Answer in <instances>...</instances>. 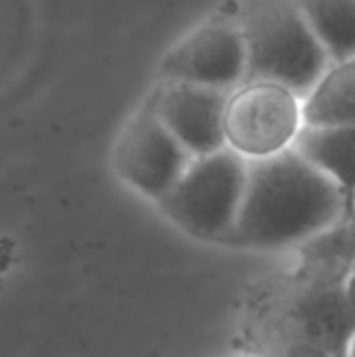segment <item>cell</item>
Masks as SVG:
<instances>
[{"mask_svg": "<svg viewBox=\"0 0 355 357\" xmlns=\"http://www.w3.org/2000/svg\"><path fill=\"white\" fill-rule=\"evenodd\" d=\"M352 222L341 188L295 149L249 163L236 226L224 247L285 251L316 245Z\"/></svg>", "mask_w": 355, "mask_h": 357, "instance_id": "cell-1", "label": "cell"}, {"mask_svg": "<svg viewBox=\"0 0 355 357\" xmlns=\"http://www.w3.org/2000/svg\"><path fill=\"white\" fill-rule=\"evenodd\" d=\"M247 52V82L280 84L301 98L331 67V56L295 0H230Z\"/></svg>", "mask_w": 355, "mask_h": 357, "instance_id": "cell-2", "label": "cell"}, {"mask_svg": "<svg viewBox=\"0 0 355 357\" xmlns=\"http://www.w3.org/2000/svg\"><path fill=\"white\" fill-rule=\"evenodd\" d=\"M249 178V161L228 146L195 157L172 190L157 203L161 215L182 234L224 245L236 226Z\"/></svg>", "mask_w": 355, "mask_h": 357, "instance_id": "cell-3", "label": "cell"}, {"mask_svg": "<svg viewBox=\"0 0 355 357\" xmlns=\"http://www.w3.org/2000/svg\"><path fill=\"white\" fill-rule=\"evenodd\" d=\"M303 128V98L280 84L245 82L228 96L226 146L249 163L293 149Z\"/></svg>", "mask_w": 355, "mask_h": 357, "instance_id": "cell-4", "label": "cell"}, {"mask_svg": "<svg viewBox=\"0 0 355 357\" xmlns=\"http://www.w3.org/2000/svg\"><path fill=\"white\" fill-rule=\"evenodd\" d=\"M195 157L161 121L153 92L123 123L113 146V172L136 195L159 203Z\"/></svg>", "mask_w": 355, "mask_h": 357, "instance_id": "cell-5", "label": "cell"}, {"mask_svg": "<svg viewBox=\"0 0 355 357\" xmlns=\"http://www.w3.org/2000/svg\"><path fill=\"white\" fill-rule=\"evenodd\" d=\"M157 82L195 84L222 92H232L247 82V52L230 0L167 48Z\"/></svg>", "mask_w": 355, "mask_h": 357, "instance_id": "cell-6", "label": "cell"}, {"mask_svg": "<svg viewBox=\"0 0 355 357\" xmlns=\"http://www.w3.org/2000/svg\"><path fill=\"white\" fill-rule=\"evenodd\" d=\"M343 272L318 276L299 287L282 312V341L314 347L331 357H349L355 339V310Z\"/></svg>", "mask_w": 355, "mask_h": 357, "instance_id": "cell-7", "label": "cell"}, {"mask_svg": "<svg viewBox=\"0 0 355 357\" xmlns=\"http://www.w3.org/2000/svg\"><path fill=\"white\" fill-rule=\"evenodd\" d=\"M151 92L161 121L192 157L226 149L224 117L230 92L180 82H157Z\"/></svg>", "mask_w": 355, "mask_h": 357, "instance_id": "cell-8", "label": "cell"}, {"mask_svg": "<svg viewBox=\"0 0 355 357\" xmlns=\"http://www.w3.org/2000/svg\"><path fill=\"white\" fill-rule=\"evenodd\" d=\"M293 149L341 188L355 224V126H305Z\"/></svg>", "mask_w": 355, "mask_h": 357, "instance_id": "cell-9", "label": "cell"}, {"mask_svg": "<svg viewBox=\"0 0 355 357\" xmlns=\"http://www.w3.org/2000/svg\"><path fill=\"white\" fill-rule=\"evenodd\" d=\"M305 126H355V56L335 61L303 98Z\"/></svg>", "mask_w": 355, "mask_h": 357, "instance_id": "cell-10", "label": "cell"}, {"mask_svg": "<svg viewBox=\"0 0 355 357\" xmlns=\"http://www.w3.org/2000/svg\"><path fill=\"white\" fill-rule=\"evenodd\" d=\"M295 4L333 63L354 59L355 0H295Z\"/></svg>", "mask_w": 355, "mask_h": 357, "instance_id": "cell-11", "label": "cell"}, {"mask_svg": "<svg viewBox=\"0 0 355 357\" xmlns=\"http://www.w3.org/2000/svg\"><path fill=\"white\" fill-rule=\"evenodd\" d=\"M274 357H331L314 347L301 345V343H291V341H280V347Z\"/></svg>", "mask_w": 355, "mask_h": 357, "instance_id": "cell-12", "label": "cell"}, {"mask_svg": "<svg viewBox=\"0 0 355 357\" xmlns=\"http://www.w3.org/2000/svg\"><path fill=\"white\" fill-rule=\"evenodd\" d=\"M343 284H345L347 297H349V301H352V305H354L355 310V249L352 251V255L347 257V261H345Z\"/></svg>", "mask_w": 355, "mask_h": 357, "instance_id": "cell-13", "label": "cell"}, {"mask_svg": "<svg viewBox=\"0 0 355 357\" xmlns=\"http://www.w3.org/2000/svg\"><path fill=\"white\" fill-rule=\"evenodd\" d=\"M349 357H355V339H354V345H352V351H349Z\"/></svg>", "mask_w": 355, "mask_h": 357, "instance_id": "cell-14", "label": "cell"}]
</instances>
